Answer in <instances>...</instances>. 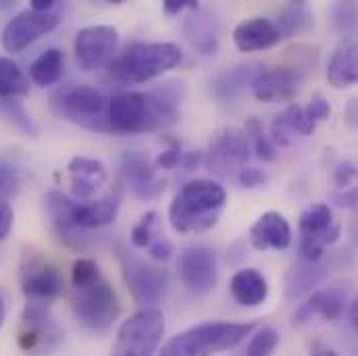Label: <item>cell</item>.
<instances>
[{
    "label": "cell",
    "instance_id": "obj_1",
    "mask_svg": "<svg viewBox=\"0 0 358 356\" xmlns=\"http://www.w3.org/2000/svg\"><path fill=\"white\" fill-rule=\"evenodd\" d=\"M185 86L167 82L152 92H117L106 106L108 129L123 136L159 131L176 125L181 117Z\"/></svg>",
    "mask_w": 358,
    "mask_h": 356
},
{
    "label": "cell",
    "instance_id": "obj_2",
    "mask_svg": "<svg viewBox=\"0 0 358 356\" xmlns=\"http://www.w3.org/2000/svg\"><path fill=\"white\" fill-rule=\"evenodd\" d=\"M71 311L92 334H104L121 315L117 290L92 259H78L71 267Z\"/></svg>",
    "mask_w": 358,
    "mask_h": 356
},
{
    "label": "cell",
    "instance_id": "obj_3",
    "mask_svg": "<svg viewBox=\"0 0 358 356\" xmlns=\"http://www.w3.org/2000/svg\"><path fill=\"white\" fill-rule=\"evenodd\" d=\"M227 192L213 179L187 181L169 206V223L178 234H202L217 225Z\"/></svg>",
    "mask_w": 358,
    "mask_h": 356
},
{
    "label": "cell",
    "instance_id": "obj_4",
    "mask_svg": "<svg viewBox=\"0 0 358 356\" xmlns=\"http://www.w3.org/2000/svg\"><path fill=\"white\" fill-rule=\"evenodd\" d=\"M183 59L173 42H134L108 65V73L119 84H146L171 69Z\"/></svg>",
    "mask_w": 358,
    "mask_h": 356
},
{
    "label": "cell",
    "instance_id": "obj_5",
    "mask_svg": "<svg viewBox=\"0 0 358 356\" xmlns=\"http://www.w3.org/2000/svg\"><path fill=\"white\" fill-rule=\"evenodd\" d=\"M257 332V323L206 321L173 336L159 356H215L238 348Z\"/></svg>",
    "mask_w": 358,
    "mask_h": 356
},
{
    "label": "cell",
    "instance_id": "obj_6",
    "mask_svg": "<svg viewBox=\"0 0 358 356\" xmlns=\"http://www.w3.org/2000/svg\"><path fill=\"white\" fill-rule=\"evenodd\" d=\"M106 106L108 100H104V96L94 86H86V84L65 86L50 96V108L57 117L98 134L110 131L106 119Z\"/></svg>",
    "mask_w": 358,
    "mask_h": 356
},
{
    "label": "cell",
    "instance_id": "obj_7",
    "mask_svg": "<svg viewBox=\"0 0 358 356\" xmlns=\"http://www.w3.org/2000/svg\"><path fill=\"white\" fill-rule=\"evenodd\" d=\"M165 336V317L159 306L140 308L125 319L117 332L113 355L117 356H155Z\"/></svg>",
    "mask_w": 358,
    "mask_h": 356
},
{
    "label": "cell",
    "instance_id": "obj_8",
    "mask_svg": "<svg viewBox=\"0 0 358 356\" xmlns=\"http://www.w3.org/2000/svg\"><path fill=\"white\" fill-rule=\"evenodd\" d=\"M65 340L63 327L57 323L44 302H27L17 327V346L25 356L52 355Z\"/></svg>",
    "mask_w": 358,
    "mask_h": 356
},
{
    "label": "cell",
    "instance_id": "obj_9",
    "mask_svg": "<svg viewBox=\"0 0 358 356\" xmlns=\"http://www.w3.org/2000/svg\"><path fill=\"white\" fill-rule=\"evenodd\" d=\"M19 285L29 302H50L65 292V277L42 250L25 248L19 261Z\"/></svg>",
    "mask_w": 358,
    "mask_h": 356
},
{
    "label": "cell",
    "instance_id": "obj_10",
    "mask_svg": "<svg viewBox=\"0 0 358 356\" xmlns=\"http://www.w3.org/2000/svg\"><path fill=\"white\" fill-rule=\"evenodd\" d=\"M300 229V259L308 265H319L325 248L336 244L342 236V227L334 221L329 204H310L298 221Z\"/></svg>",
    "mask_w": 358,
    "mask_h": 356
},
{
    "label": "cell",
    "instance_id": "obj_11",
    "mask_svg": "<svg viewBox=\"0 0 358 356\" xmlns=\"http://www.w3.org/2000/svg\"><path fill=\"white\" fill-rule=\"evenodd\" d=\"M119 261H121L123 279H125L134 300L142 308L157 306L165 298L167 285H169V275L165 269L146 263L123 248H119Z\"/></svg>",
    "mask_w": 358,
    "mask_h": 356
},
{
    "label": "cell",
    "instance_id": "obj_12",
    "mask_svg": "<svg viewBox=\"0 0 358 356\" xmlns=\"http://www.w3.org/2000/svg\"><path fill=\"white\" fill-rule=\"evenodd\" d=\"M248 152H250V144L244 129L221 127L213 134L208 142L204 163L210 173L219 178H229L246 167Z\"/></svg>",
    "mask_w": 358,
    "mask_h": 356
},
{
    "label": "cell",
    "instance_id": "obj_13",
    "mask_svg": "<svg viewBox=\"0 0 358 356\" xmlns=\"http://www.w3.org/2000/svg\"><path fill=\"white\" fill-rule=\"evenodd\" d=\"M61 23V17L57 10L40 13L34 8H25L17 13L13 19L6 21L0 34V44L6 52H21L42 36L55 31Z\"/></svg>",
    "mask_w": 358,
    "mask_h": 356
},
{
    "label": "cell",
    "instance_id": "obj_14",
    "mask_svg": "<svg viewBox=\"0 0 358 356\" xmlns=\"http://www.w3.org/2000/svg\"><path fill=\"white\" fill-rule=\"evenodd\" d=\"M119 31L113 25H86L76 34L73 52L84 71L108 67L117 57Z\"/></svg>",
    "mask_w": 358,
    "mask_h": 356
},
{
    "label": "cell",
    "instance_id": "obj_15",
    "mask_svg": "<svg viewBox=\"0 0 358 356\" xmlns=\"http://www.w3.org/2000/svg\"><path fill=\"white\" fill-rule=\"evenodd\" d=\"M181 283L194 296H206L215 290L219 281V261L213 248L204 244H194L181 250L178 261Z\"/></svg>",
    "mask_w": 358,
    "mask_h": 356
},
{
    "label": "cell",
    "instance_id": "obj_16",
    "mask_svg": "<svg viewBox=\"0 0 358 356\" xmlns=\"http://www.w3.org/2000/svg\"><path fill=\"white\" fill-rule=\"evenodd\" d=\"M44 217L52 229V234L69 248H84L88 246V232L78 229L73 221L76 200L59 190H50L42 198Z\"/></svg>",
    "mask_w": 358,
    "mask_h": 356
},
{
    "label": "cell",
    "instance_id": "obj_17",
    "mask_svg": "<svg viewBox=\"0 0 358 356\" xmlns=\"http://www.w3.org/2000/svg\"><path fill=\"white\" fill-rule=\"evenodd\" d=\"M119 173L123 185L142 200L157 198L165 190V179L159 178V169L155 167V163H150V159L140 150H127L121 157Z\"/></svg>",
    "mask_w": 358,
    "mask_h": 356
},
{
    "label": "cell",
    "instance_id": "obj_18",
    "mask_svg": "<svg viewBox=\"0 0 358 356\" xmlns=\"http://www.w3.org/2000/svg\"><path fill=\"white\" fill-rule=\"evenodd\" d=\"M181 34L200 57H215L221 46V23L210 8H194L181 21Z\"/></svg>",
    "mask_w": 358,
    "mask_h": 356
},
{
    "label": "cell",
    "instance_id": "obj_19",
    "mask_svg": "<svg viewBox=\"0 0 358 356\" xmlns=\"http://www.w3.org/2000/svg\"><path fill=\"white\" fill-rule=\"evenodd\" d=\"M304 82V73L294 67H273L263 69L250 84L252 96L259 102L273 104V102H287L292 100Z\"/></svg>",
    "mask_w": 358,
    "mask_h": 356
},
{
    "label": "cell",
    "instance_id": "obj_20",
    "mask_svg": "<svg viewBox=\"0 0 358 356\" xmlns=\"http://www.w3.org/2000/svg\"><path fill=\"white\" fill-rule=\"evenodd\" d=\"M346 311V294L342 287H325V290H315L310 296H306L304 302L296 308L292 317V325L300 327L306 325L313 317L321 315L325 321H338Z\"/></svg>",
    "mask_w": 358,
    "mask_h": 356
},
{
    "label": "cell",
    "instance_id": "obj_21",
    "mask_svg": "<svg viewBox=\"0 0 358 356\" xmlns=\"http://www.w3.org/2000/svg\"><path fill=\"white\" fill-rule=\"evenodd\" d=\"M263 71L261 65L250 63V65H238L231 69H223L219 73H215L208 80V94L213 96V100H217L223 106L234 104L244 90L252 84V80Z\"/></svg>",
    "mask_w": 358,
    "mask_h": 356
},
{
    "label": "cell",
    "instance_id": "obj_22",
    "mask_svg": "<svg viewBox=\"0 0 358 356\" xmlns=\"http://www.w3.org/2000/svg\"><path fill=\"white\" fill-rule=\"evenodd\" d=\"M248 240L257 250H285L292 244L289 221L277 211H267L250 225Z\"/></svg>",
    "mask_w": 358,
    "mask_h": 356
},
{
    "label": "cell",
    "instance_id": "obj_23",
    "mask_svg": "<svg viewBox=\"0 0 358 356\" xmlns=\"http://www.w3.org/2000/svg\"><path fill=\"white\" fill-rule=\"evenodd\" d=\"M327 82L336 90L358 86V34L346 36L327 63Z\"/></svg>",
    "mask_w": 358,
    "mask_h": 356
},
{
    "label": "cell",
    "instance_id": "obj_24",
    "mask_svg": "<svg viewBox=\"0 0 358 356\" xmlns=\"http://www.w3.org/2000/svg\"><path fill=\"white\" fill-rule=\"evenodd\" d=\"M281 34L267 17H250L236 25L234 29V44L240 52H261L279 44Z\"/></svg>",
    "mask_w": 358,
    "mask_h": 356
},
{
    "label": "cell",
    "instance_id": "obj_25",
    "mask_svg": "<svg viewBox=\"0 0 358 356\" xmlns=\"http://www.w3.org/2000/svg\"><path fill=\"white\" fill-rule=\"evenodd\" d=\"M69 187L76 200H92V196L104 185L106 167L104 163L90 157H73L67 165Z\"/></svg>",
    "mask_w": 358,
    "mask_h": 356
},
{
    "label": "cell",
    "instance_id": "obj_26",
    "mask_svg": "<svg viewBox=\"0 0 358 356\" xmlns=\"http://www.w3.org/2000/svg\"><path fill=\"white\" fill-rule=\"evenodd\" d=\"M119 206H121V190H115L98 200H88V202L76 200L73 221H76L78 229H82V232L100 229L115 221Z\"/></svg>",
    "mask_w": 358,
    "mask_h": 356
},
{
    "label": "cell",
    "instance_id": "obj_27",
    "mask_svg": "<svg viewBox=\"0 0 358 356\" xmlns=\"http://www.w3.org/2000/svg\"><path fill=\"white\" fill-rule=\"evenodd\" d=\"M315 123L308 119L304 106L300 104H289L283 108L271 123V142L277 146H289L296 136H310L315 131Z\"/></svg>",
    "mask_w": 358,
    "mask_h": 356
},
{
    "label": "cell",
    "instance_id": "obj_28",
    "mask_svg": "<svg viewBox=\"0 0 358 356\" xmlns=\"http://www.w3.org/2000/svg\"><path fill=\"white\" fill-rule=\"evenodd\" d=\"M229 292L240 306H261L268 296V283L265 275L257 269H240L229 281Z\"/></svg>",
    "mask_w": 358,
    "mask_h": 356
},
{
    "label": "cell",
    "instance_id": "obj_29",
    "mask_svg": "<svg viewBox=\"0 0 358 356\" xmlns=\"http://www.w3.org/2000/svg\"><path fill=\"white\" fill-rule=\"evenodd\" d=\"M65 73V55L61 48H46L29 65V80L38 88H50L61 82Z\"/></svg>",
    "mask_w": 358,
    "mask_h": 356
},
{
    "label": "cell",
    "instance_id": "obj_30",
    "mask_svg": "<svg viewBox=\"0 0 358 356\" xmlns=\"http://www.w3.org/2000/svg\"><path fill=\"white\" fill-rule=\"evenodd\" d=\"M327 277V269L319 265H294L285 275V298L287 300H300L304 296H310L315 287Z\"/></svg>",
    "mask_w": 358,
    "mask_h": 356
},
{
    "label": "cell",
    "instance_id": "obj_31",
    "mask_svg": "<svg viewBox=\"0 0 358 356\" xmlns=\"http://www.w3.org/2000/svg\"><path fill=\"white\" fill-rule=\"evenodd\" d=\"M275 25H277L281 40H283V38L300 36V34L308 31L315 25V17H313L306 2H289L279 10Z\"/></svg>",
    "mask_w": 358,
    "mask_h": 356
},
{
    "label": "cell",
    "instance_id": "obj_32",
    "mask_svg": "<svg viewBox=\"0 0 358 356\" xmlns=\"http://www.w3.org/2000/svg\"><path fill=\"white\" fill-rule=\"evenodd\" d=\"M29 76L10 57H0V100L29 94Z\"/></svg>",
    "mask_w": 358,
    "mask_h": 356
},
{
    "label": "cell",
    "instance_id": "obj_33",
    "mask_svg": "<svg viewBox=\"0 0 358 356\" xmlns=\"http://www.w3.org/2000/svg\"><path fill=\"white\" fill-rule=\"evenodd\" d=\"M0 113L4 115V119L17 129L21 131L23 136L27 138H36L40 134L34 117L29 115V111L17 100V98H6V100H0Z\"/></svg>",
    "mask_w": 358,
    "mask_h": 356
},
{
    "label": "cell",
    "instance_id": "obj_34",
    "mask_svg": "<svg viewBox=\"0 0 358 356\" xmlns=\"http://www.w3.org/2000/svg\"><path fill=\"white\" fill-rule=\"evenodd\" d=\"M244 134L248 138V144L252 146V150L257 152V157L265 163H273L277 152H275V146L271 142L265 129H263V123L259 117H248L246 121V127H244Z\"/></svg>",
    "mask_w": 358,
    "mask_h": 356
},
{
    "label": "cell",
    "instance_id": "obj_35",
    "mask_svg": "<svg viewBox=\"0 0 358 356\" xmlns=\"http://www.w3.org/2000/svg\"><path fill=\"white\" fill-rule=\"evenodd\" d=\"M329 21L342 38L358 34V4L357 2H336L329 10Z\"/></svg>",
    "mask_w": 358,
    "mask_h": 356
},
{
    "label": "cell",
    "instance_id": "obj_36",
    "mask_svg": "<svg viewBox=\"0 0 358 356\" xmlns=\"http://www.w3.org/2000/svg\"><path fill=\"white\" fill-rule=\"evenodd\" d=\"M23 185V169L10 157L0 155V200L6 202L8 198L17 196Z\"/></svg>",
    "mask_w": 358,
    "mask_h": 356
},
{
    "label": "cell",
    "instance_id": "obj_37",
    "mask_svg": "<svg viewBox=\"0 0 358 356\" xmlns=\"http://www.w3.org/2000/svg\"><path fill=\"white\" fill-rule=\"evenodd\" d=\"M277 346H279L277 329L271 325H263L250 336V342L246 344L244 356H273Z\"/></svg>",
    "mask_w": 358,
    "mask_h": 356
},
{
    "label": "cell",
    "instance_id": "obj_38",
    "mask_svg": "<svg viewBox=\"0 0 358 356\" xmlns=\"http://www.w3.org/2000/svg\"><path fill=\"white\" fill-rule=\"evenodd\" d=\"M159 227V213L157 211H148L146 215L140 217V221L134 225L131 234H129V240L134 244V248H146L157 240L155 238V232Z\"/></svg>",
    "mask_w": 358,
    "mask_h": 356
},
{
    "label": "cell",
    "instance_id": "obj_39",
    "mask_svg": "<svg viewBox=\"0 0 358 356\" xmlns=\"http://www.w3.org/2000/svg\"><path fill=\"white\" fill-rule=\"evenodd\" d=\"M167 148L157 157V161H155V167L159 169V171H171V169H176L179 163L183 161V152H181V144H179L178 140H167Z\"/></svg>",
    "mask_w": 358,
    "mask_h": 356
},
{
    "label": "cell",
    "instance_id": "obj_40",
    "mask_svg": "<svg viewBox=\"0 0 358 356\" xmlns=\"http://www.w3.org/2000/svg\"><path fill=\"white\" fill-rule=\"evenodd\" d=\"M334 183L338 190H348L358 183V165L352 161H342L334 169Z\"/></svg>",
    "mask_w": 358,
    "mask_h": 356
},
{
    "label": "cell",
    "instance_id": "obj_41",
    "mask_svg": "<svg viewBox=\"0 0 358 356\" xmlns=\"http://www.w3.org/2000/svg\"><path fill=\"white\" fill-rule=\"evenodd\" d=\"M304 111H306L308 119L317 125L319 121H325L331 115V104H329V100L323 94L317 92V94H313V98L308 100V104L304 106Z\"/></svg>",
    "mask_w": 358,
    "mask_h": 356
},
{
    "label": "cell",
    "instance_id": "obj_42",
    "mask_svg": "<svg viewBox=\"0 0 358 356\" xmlns=\"http://www.w3.org/2000/svg\"><path fill=\"white\" fill-rule=\"evenodd\" d=\"M238 181H240V185H242V187H246V190H255V187H261V185H265L267 176H265L261 169H255V167H244V169L238 173Z\"/></svg>",
    "mask_w": 358,
    "mask_h": 356
},
{
    "label": "cell",
    "instance_id": "obj_43",
    "mask_svg": "<svg viewBox=\"0 0 358 356\" xmlns=\"http://www.w3.org/2000/svg\"><path fill=\"white\" fill-rule=\"evenodd\" d=\"M148 257H150L152 261H159V263L169 261V259L173 257V244H171L167 238H157V240L148 246Z\"/></svg>",
    "mask_w": 358,
    "mask_h": 356
},
{
    "label": "cell",
    "instance_id": "obj_44",
    "mask_svg": "<svg viewBox=\"0 0 358 356\" xmlns=\"http://www.w3.org/2000/svg\"><path fill=\"white\" fill-rule=\"evenodd\" d=\"M200 4L194 2V0H165L163 2V10L171 17H179V15H185L194 8H198Z\"/></svg>",
    "mask_w": 358,
    "mask_h": 356
},
{
    "label": "cell",
    "instance_id": "obj_45",
    "mask_svg": "<svg viewBox=\"0 0 358 356\" xmlns=\"http://www.w3.org/2000/svg\"><path fill=\"white\" fill-rule=\"evenodd\" d=\"M334 202L342 208H357L358 206V185H352L348 190H338L334 196Z\"/></svg>",
    "mask_w": 358,
    "mask_h": 356
},
{
    "label": "cell",
    "instance_id": "obj_46",
    "mask_svg": "<svg viewBox=\"0 0 358 356\" xmlns=\"http://www.w3.org/2000/svg\"><path fill=\"white\" fill-rule=\"evenodd\" d=\"M13 223H15L13 206H10L8 202H2V200H0V242L6 240V236L10 234Z\"/></svg>",
    "mask_w": 358,
    "mask_h": 356
},
{
    "label": "cell",
    "instance_id": "obj_47",
    "mask_svg": "<svg viewBox=\"0 0 358 356\" xmlns=\"http://www.w3.org/2000/svg\"><path fill=\"white\" fill-rule=\"evenodd\" d=\"M344 121L350 129H358V96H352L344 108Z\"/></svg>",
    "mask_w": 358,
    "mask_h": 356
},
{
    "label": "cell",
    "instance_id": "obj_48",
    "mask_svg": "<svg viewBox=\"0 0 358 356\" xmlns=\"http://www.w3.org/2000/svg\"><path fill=\"white\" fill-rule=\"evenodd\" d=\"M55 6H57V0H31L29 4V8L40 10V13H50L55 10Z\"/></svg>",
    "mask_w": 358,
    "mask_h": 356
},
{
    "label": "cell",
    "instance_id": "obj_49",
    "mask_svg": "<svg viewBox=\"0 0 358 356\" xmlns=\"http://www.w3.org/2000/svg\"><path fill=\"white\" fill-rule=\"evenodd\" d=\"M6 313H8V296L6 292L0 287V332H2V325L6 321Z\"/></svg>",
    "mask_w": 358,
    "mask_h": 356
},
{
    "label": "cell",
    "instance_id": "obj_50",
    "mask_svg": "<svg viewBox=\"0 0 358 356\" xmlns=\"http://www.w3.org/2000/svg\"><path fill=\"white\" fill-rule=\"evenodd\" d=\"M348 321H350V325L358 332V296L350 302V306H348Z\"/></svg>",
    "mask_w": 358,
    "mask_h": 356
},
{
    "label": "cell",
    "instance_id": "obj_51",
    "mask_svg": "<svg viewBox=\"0 0 358 356\" xmlns=\"http://www.w3.org/2000/svg\"><path fill=\"white\" fill-rule=\"evenodd\" d=\"M310 356H338L336 350H331V348H315Z\"/></svg>",
    "mask_w": 358,
    "mask_h": 356
},
{
    "label": "cell",
    "instance_id": "obj_52",
    "mask_svg": "<svg viewBox=\"0 0 358 356\" xmlns=\"http://www.w3.org/2000/svg\"><path fill=\"white\" fill-rule=\"evenodd\" d=\"M350 236H352V240L358 244V215L355 217V221H352V225H350Z\"/></svg>",
    "mask_w": 358,
    "mask_h": 356
},
{
    "label": "cell",
    "instance_id": "obj_53",
    "mask_svg": "<svg viewBox=\"0 0 358 356\" xmlns=\"http://www.w3.org/2000/svg\"><path fill=\"white\" fill-rule=\"evenodd\" d=\"M13 6H15V2H10V0H2V2H0V10L13 8Z\"/></svg>",
    "mask_w": 358,
    "mask_h": 356
}]
</instances>
